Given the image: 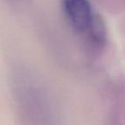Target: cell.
<instances>
[{
    "label": "cell",
    "mask_w": 125,
    "mask_h": 125,
    "mask_svg": "<svg viewBox=\"0 0 125 125\" xmlns=\"http://www.w3.org/2000/svg\"><path fill=\"white\" fill-rule=\"evenodd\" d=\"M83 36L85 37L87 45L92 48L98 49L102 46L105 38V32L101 20L95 16L90 28Z\"/></svg>",
    "instance_id": "2"
},
{
    "label": "cell",
    "mask_w": 125,
    "mask_h": 125,
    "mask_svg": "<svg viewBox=\"0 0 125 125\" xmlns=\"http://www.w3.org/2000/svg\"><path fill=\"white\" fill-rule=\"evenodd\" d=\"M62 11L69 25L77 34H85L95 17L88 0H63Z\"/></svg>",
    "instance_id": "1"
}]
</instances>
